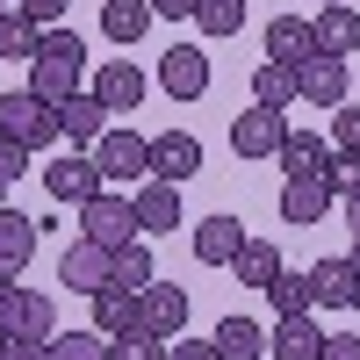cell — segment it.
Instances as JSON below:
<instances>
[{
    "label": "cell",
    "mask_w": 360,
    "mask_h": 360,
    "mask_svg": "<svg viewBox=\"0 0 360 360\" xmlns=\"http://www.w3.org/2000/svg\"><path fill=\"white\" fill-rule=\"evenodd\" d=\"M29 86H37L44 101H72V94H86V44L72 37L65 22L44 29L37 58H29Z\"/></svg>",
    "instance_id": "obj_1"
},
{
    "label": "cell",
    "mask_w": 360,
    "mask_h": 360,
    "mask_svg": "<svg viewBox=\"0 0 360 360\" xmlns=\"http://www.w3.org/2000/svg\"><path fill=\"white\" fill-rule=\"evenodd\" d=\"M0 137H15L22 152H44V144H58V101H44L37 86L0 94Z\"/></svg>",
    "instance_id": "obj_2"
},
{
    "label": "cell",
    "mask_w": 360,
    "mask_h": 360,
    "mask_svg": "<svg viewBox=\"0 0 360 360\" xmlns=\"http://www.w3.org/2000/svg\"><path fill=\"white\" fill-rule=\"evenodd\" d=\"M137 231H144V224H137V202H130V195H108V188H101L94 202H79V238H94V245L115 252V245H130Z\"/></svg>",
    "instance_id": "obj_3"
},
{
    "label": "cell",
    "mask_w": 360,
    "mask_h": 360,
    "mask_svg": "<svg viewBox=\"0 0 360 360\" xmlns=\"http://www.w3.org/2000/svg\"><path fill=\"white\" fill-rule=\"evenodd\" d=\"M281 144H288V115L281 108H245V115H231V152L238 159H281Z\"/></svg>",
    "instance_id": "obj_4"
},
{
    "label": "cell",
    "mask_w": 360,
    "mask_h": 360,
    "mask_svg": "<svg viewBox=\"0 0 360 360\" xmlns=\"http://www.w3.org/2000/svg\"><path fill=\"white\" fill-rule=\"evenodd\" d=\"M44 188H51V202H94L101 188H108V173H101V159L94 152H65V159H51L44 166Z\"/></svg>",
    "instance_id": "obj_5"
},
{
    "label": "cell",
    "mask_w": 360,
    "mask_h": 360,
    "mask_svg": "<svg viewBox=\"0 0 360 360\" xmlns=\"http://www.w3.org/2000/svg\"><path fill=\"white\" fill-rule=\"evenodd\" d=\"M94 159H101L108 180H137V173H152V137H137L130 123H115V130H101Z\"/></svg>",
    "instance_id": "obj_6"
},
{
    "label": "cell",
    "mask_w": 360,
    "mask_h": 360,
    "mask_svg": "<svg viewBox=\"0 0 360 360\" xmlns=\"http://www.w3.org/2000/svg\"><path fill=\"white\" fill-rule=\"evenodd\" d=\"M159 86H166L173 101L209 94V51H202V44H173V51L159 58Z\"/></svg>",
    "instance_id": "obj_7"
},
{
    "label": "cell",
    "mask_w": 360,
    "mask_h": 360,
    "mask_svg": "<svg viewBox=\"0 0 360 360\" xmlns=\"http://www.w3.org/2000/svg\"><path fill=\"white\" fill-rule=\"evenodd\" d=\"M58 281H65L72 295H101V288H108V245H94V238H72L65 259H58Z\"/></svg>",
    "instance_id": "obj_8"
},
{
    "label": "cell",
    "mask_w": 360,
    "mask_h": 360,
    "mask_svg": "<svg viewBox=\"0 0 360 360\" xmlns=\"http://www.w3.org/2000/svg\"><path fill=\"white\" fill-rule=\"evenodd\" d=\"M108 115H137V101H144V72L130 65V58H108V65L94 72V86H86Z\"/></svg>",
    "instance_id": "obj_9"
},
{
    "label": "cell",
    "mask_w": 360,
    "mask_h": 360,
    "mask_svg": "<svg viewBox=\"0 0 360 360\" xmlns=\"http://www.w3.org/2000/svg\"><path fill=\"white\" fill-rule=\"evenodd\" d=\"M332 188H324V173H310V180H281V224H295V231H310V224H324L332 217Z\"/></svg>",
    "instance_id": "obj_10"
},
{
    "label": "cell",
    "mask_w": 360,
    "mask_h": 360,
    "mask_svg": "<svg viewBox=\"0 0 360 360\" xmlns=\"http://www.w3.org/2000/svg\"><path fill=\"white\" fill-rule=\"evenodd\" d=\"M137 303H144V332H152V339H180V332H188V288L152 281Z\"/></svg>",
    "instance_id": "obj_11"
},
{
    "label": "cell",
    "mask_w": 360,
    "mask_h": 360,
    "mask_svg": "<svg viewBox=\"0 0 360 360\" xmlns=\"http://www.w3.org/2000/svg\"><path fill=\"white\" fill-rule=\"evenodd\" d=\"M195 173H202V144L188 130H159L152 137V180H173L180 188V180H195Z\"/></svg>",
    "instance_id": "obj_12"
},
{
    "label": "cell",
    "mask_w": 360,
    "mask_h": 360,
    "mask_svg": "<svg viewBox=\"0 0 360 360\" xmlns=\"http://www.w3.org/2000/svg\"><path fill=\"white\" fill-rule=\"evenodd\" d=\"M101 130H108V108H101L94 94H72V101H58V137H65L72 152H94V144H101Z\"/></svg>",
    "instance_id": "obj_13"
},
{
    "label": "cell",
    "mask_w": 360,
    "mask_h": 360,
    "mask_svg": "<svg viewBox=\"0 0 360 360\" xmlns=\"http://www.w3.org/2000/svg\"><path fill=\"white\" fill-rule=\"evenodd\" d=\"M310 295L324 310H360V266L353 259H317L310 266Z\"/></svg>",
    "instance_id": "obj_14"
},
{
    "label": "cell",
    "mask_w": 360,
    "mask_h": 360,
    "mask_svg": "<svg viewBox=\"0 0 360 360\" xmlns=\"http://www.w3.org/2000/svg\"><path fill=\"white\" fill-rule=\"evenodd\" d=\"M295 79H303V101L310 108H339L346 101V58H303V65H295Z\"/></svg>",
    "instance_id": "obj_15"
},
{
    "label": "cell",
    "mask_w": 360,
    "mask_h": 360,
    "mask_svg": "<svg viewBox=\"0 0 360 360\" xmlns=\"http://www.w3.org/2000/svg\"><path fill=\"white\" fill-rule=\"evenodd\" d=\"M238 252H245V224L238 217H202L195 224V259L202 266H231Z\"/></svg>",
    "instance_id": "obj_16"
},
{
    "label": "cell",
    "mask_w": 360,
    "mask_h": 360,
    "mask_svg": "<svg viewBox=\"0 0 360 360\" xmlns=\"http://www.w3.org/2000/svg\"><path fill=\"white\" fill-rule=\"evenodd\" d=\"M86 303H94V332H108V339H123V332H144V303L130 288H101V295H86Z\"/></svg>",
    "instance_id": "obj_17"
},
{
    "label": "cell",
    "mask_w": 360,
    "mask_h": 360,
    "mask_svg": "<svg viewBox=\"0 0 360 360\" xmlns=\"http://www.w3.org/2000/svg\"><path fill=\"white\" fill-rule=\"evenodd\" d=\"M266 353H274V360H317L324 353V332L310 324V310H295V317H281L274 332H266Z\"/></svg>",
    "instance_id": "obj_18"
},
{
    "label": "cell",
    "mask_w": 360,
    "mask_h": 360,
    "mask_svg": "<svg viewBox=\"0 0 360 360\" xmlns=\"http://www.w3.org/2000/svg\"><path fill=\"white\" fill-rule=\"evenodd\" d=\"M310 37H317V51H324V58H353V51H360V15L346 8V0H339V8H317Z\"/></svg>",
    "instance_id": "obj_19"
},
{
    "label": "cell",
    "mask_w": 360,
    "mask_h": 360,
    "mask_svg": "<svg viewBox=\"0 0 360 360\" xmlns=\"http://www.w3.org/2000/svg\"><path fill=\"white\" fill-rule=\"evenodd\" d=\"M266 58H274V65H303V58H317L310 22L303 15H274V22H266Z\"/></svg>",
    "instance_id": "obj_20"
},
{
    "label": "cell",
    "mask_w": 360,
    "mask_h": 360,
    "mask_svg": "<svg viewBox=\"0 0 360 360\" xmlns=\"http://www.w3.org/2000/svg\"><path fill=\"white\" fill-rule=\"evenodd\" d=\"M108 281H115V288H130V295H144V288L159 281V266H152V245H144V238L115 245V252H108Z\"/></svg>",
    "instance_id": "obj_21"
},
{
    "label": "cell",
    "mask_w": 360,
    "mask_h": 360,
    "mask_svg": "<svg viewBox=\"0 0 360 360\" xmlns=\"http://www.w3.org/2000/svg\"><path fill=\"white\" fill-rule=\"evenodd\" d=\"M252 101L288 115L295 101H303V79H295V65H274V58H266V65H252Z\"/></svg>",
    "instance_id": "obj_22"
},
{
    "label": "cell",
    "mask_w": 360,
    "mask_h": 360,
    "mask_svg": "<svg viewBox=\"0 0 360 360\" xmlns=\"http://www.w3.org/2000/svg\"><path fill=\"white\" fill-rule=\"evenodd\" d=\"M130 202H137V224L144 231H180V188H173V180H144Z\"/></svg>",
    "instance_id": "obj_23"
},
{
    "label": "cell",
    "mask_w": 360,
    "mask_h": 360,
    "mask_svg": "<svg viewBox=\"0 0 360 360\" xmlns=\"http://www.w3.org/2000/svg\"><path fill=\"white\" fill-rule=\"evenodd\" d=\"M29 259H37V224L22 209H0V274H22Z\"/></svg>",
    "instance_id": "obj_24"
},
{
    "label": "cell",
    "mask_w": 360,
    "mask_h": 360,
    "mask_svg": "<svg viewBox=\"0 0 360 360\" xmlns=\"http://www.w3.org/2000/svg\"><path fill=\"white\" fill-rule=\"evenodd\" d=\"M152 22H159V15H152V0H108V8H101V37L130 51V44H137Z\"/></svg>",
    "instance_id": "obj_25"
},
{
    "label": "cell",
    "mask_w": 360,
    "mask_h": 360,
    "mask_svg": "<svg viewBox=\"0 0 360 360\" xmlns=\"http://www.w3.org/2000/svg\"><path fill=\"white\" fill-rule=\"evenodd\" d=\"M332 166V144H324L317 130H288V144H281V173L288 180H310V173H324Z\"/></svg>",
    "instance_id": "obj_26"
},
{
    "label": "cell",
    "mask_w": 360,
    "mask_h": 360,
    "mask_svg": "<svg viewBox=\"0 0 360 360\" xmlns=\"http://www.w3.org/2000/svg\"><path fill=\"white\" fill-rule=\"evenodd\" d=\"M209 339H217V353H224V360H259V353H266V332H259L245 310H231Z\"/></svg>",
    "instance_id": "obj_27"
},
{
    "label": "cell",
    "mask_w": 360,
    "mask_h": 360,
    "mask_svg": "<svg viewBox=\"0 0 360 360\" xmlns=\"http://www.w3.org/2000/svg\"><path fill=\"white\" fill-rule=\"evenodd\" d=\"M231 274H238V288H274V274H281V252L274 245H266V238H245V252H238L231 259Z\"/></svg>",
    "instance_id": "obj_28"
},
{
    "label": "cell",
    "mask_w": 360,
    "mask_h": 360,
    "mask_svg": "<svg viewBox=\"0 0 360 360\" xmlns=\"http://www.w3.org/2000/svg\"><path fill=\"white\" fill-rule=\"evenodd\" d=\"M195 29L202 37H238L245 29V0H195Z\"/></svg>",
    "instance_id": "obj_29"
},
{
    "label": "cell",
    "mask_w": 360,
    "mask_h": 360,
    "mask_svg": "<svg viewBox=\"0 0 360 360\" xmlns=\"http://www.w3.org/2000/svg\"><path fill=\"white\" fill-rule=\"evenodd\" d=\"M37 44H44V29L29 22L22 8H8V15H0V58H37Z\"/></svg>",
    "instance_id": "obj_30"
},
{
    "label": "cell",
    "mask_w": 360,
    "mask_h": 360,
    "mask_svg": "<svg viewBox=\"0 0 360 360\" xmlns=\"http://www.w3.org/2000/svg\"><path fill=\"white\" fill-rule=\"evenodd\" d=\"M266 303H274L281 317H295V310H317V295H310V274L281 266V274H274V288H266Z\"/></svg>",
    "instance_id": "obj_31"
},
{
    "label": "cell",
    "mask_w": 360,
    "mask_h": 360,
    "mask_svg": "<svg viewBox=\"0 0 360 360\" xmlns=\"http://www.w3.org/2000/svg\"><path fill=\"white\" fill-rule=\"evenodd\" d=\"M51 360H108V332H51Z\"/></svg>",
    "instance_id": "obj_32"
},
{
    "label": "cell",
    "mask_w": 360,
    "mask_h": 360,
    "mask_svg": "<svg viewBox=\"0 0 360 360\" xmlns=\"http://www.w3.org/2000/svg\"><path fill=\"white\" fill-rule=\"evenodd\" d=\"M22 332H29V339H51V332H58V303H51L44 288H29V303H22Z\"/></svg>",
    "instance_id": "obj_33"
},
{
    "label": "cell",
    "mask_w": 360,
    "mask_h": 360,
    "mask_svg": "<svg viewBox=\"0 0 360 360\" xmlns=\"http://www.w3.org/2000/svg\"><path fill=\"white\" fill-rule=\"evenodd\" d=\"M324 188H332L339 202L360 195V152H332V166H324Z\"/></svg>",
    "instance_id": "obj_34"
},
{
    "label": "cell",
    "mask_w": 360,
    "mask_h": 360,
    "mask_svg": "<svg viewBox=\"0 0 360 360\" xmlns=\"http://www.w3.org/2000/svg\"><path fill=\"white\" fill-rule=\"evenodd\" d=\"M108 360H166V339H152V332H123V339H108Z\"/></svg>",
    "instance_id": "obj_35"
},
{
    "label": "cell",
    "mask_w": 360,
    "mask_h": 360,
    "mask_svg": "<svg viewBox=\"0 0 360 360\" xmlns=\"http://www.w3.org/2000/svg\"><path fill=\"white\" fill-rule=\"evenodd\" d=\"M22 303H29V288H15V274H0V339L22 332Z\"/></svg>",
    "instance_id": "obj_36"
},
{
    "label": "cell",
    "mask_w": 360,
    "mask_h": 360,
    "mask_svg": "<svg viewBox=\"0 0 360 360\" xmlns=\"http://www.w3.org/2000/svg\"><path fill=\"white\" fill-rule=\"evenodd\" d=\"M332 144H339V152H360V101H339V115H332Z\"/></svg>",
    "instance_id": "obj_37"
},
{
    "label": "cell",
    "mask_w": 360,
    "mask_h": 360,
    "mask_svg": "<svg viewBox=\"0 0 360 360\" xmlns=\"http://www.w3.org/2000/svg\"><path fill=\"white\" fill-rule=\"evenodd\" d=\"M0 360H51V339H29V332H8V339H0Z\"/></svg>",
    "instance_id": "obj_38"
},
{
    "label": "cell",
    "mask_w": 360,
    "mask_h": 360,
    "mask_svg": "<svg viewBox=\"0 0 360 360\" xmlns=\"http://www.w3.org/2000/svg\"><path fill=\"white\" fill-rule=\"evenodd\" d=\"M22 173H29V152H22L15 137H0V195H8L15 180H22Z\"/></svg>",
    "instance_id": "obj_39"
},
{
    "label": "cell",
    "mask_w": 360,
    "mask_h": 360,
    "mask_svg": "<svg viewBox=\"0 0 360 360\" xmlns=\"http://www.w3.org/2000/svg\"><path fill=\"white\" fill-rule=\"evenodd\" d=\"M166 360H224V353H217V339H188L180 332V339H166Z\"/></svg>",
    "instance_id": "obj_40"
},
{
    "label": "cell",
    "mask_w": 360,
    "mask_h": 360,
    "mask_svg": "<svg viewBox=\"0 0 360 360\" xmlns=\"http://www.w3.org/2000/svg\"><path fill=\"white\" fill-rule=\"evenodd\" d=\"M15 8H22L29 22H37V29H58V22H65V8H72V0H15Z\"/></svg>",
    "instance_id": "obj_41"
},
{
    "label": "cell",
    "mask_w": 360,
    "mask_h": 360,
    "mask_svg": "<svg viewBox=\"0 0 360 360\" xmlns=\"http://www.w3.org/2000/svg\"><path fill=\"white\" fill-rule=\"evenodd\" d=\"M317 360H360V332H332Z\"/></svg>",
    "instance_id": "obj_42"
},
{
    "label": "cell",
    "mask_w": 360,
    "mask_h": 360,
    "mask_svg": "<svg viewBox=\"0 0 360 360\" xmlns=\"http://www.w3.org/2000/svg\"><path fill=\"white\" fill-rule=\"evenodd\" d=\"M152 15H159V22H188L195 0H152Z\"/></svg>",
    "instance_id": "obj_43"
},
{
    "label": "cell",
    "mask_w": 360,
    "mask_h": 360,
    "mask_svg": "<svg viewBox=\"0 0 360 360\" xmlns=\"http://www.w3.org/2000/svg\"><path fill=\"white\" fill-rule=\"evenodd\" d=\"M346 231L360 238V195H346Z\"/></svg>",
    "instance_id": "obj_44"
},
{
    "label": "cell",
    "mask_w": 360,
    "mask_h": 360,
    "mask_svg": "<svg viewBox=\"0 0 360 360\" xmlns=\"http://www.w3.org/2000/svg\"><path fill=\"white\" fill-rule=\"evenodd\" d=\"M346 259H353V266H360V238H353V252H346Z\"/></svg>",
    "instance_id": "obj_45"
},
{
    "label": "cell",
    "mask_w": 360,
    "mask_h": 360,
    "mask_svg": "<svg viewBox=\"0 0 360 360\" xmlns=\"http://www.w3.org/2000/svg\"><path fill=\"white\" fill-rule=\"evenodd\" d=\"M8 8H15V0H0V15H8Z\"/></svg>",
    "instance_id": "obj_46"
},
{
    "label": "cell",
    "mask_w": 360,
    "mask_h": 360,
    "mask_svg": "<svg viewBox=\"0 0 360 360\" xmlns=\"http://www.w3.org/2000/svg\"><path fill=\"white\" fill-rule=\"evenodd\" d=\"M324 8H339V0H324Z\"/></svg>",
    "instance_id": "obj_47"
}]
</instances>
